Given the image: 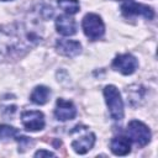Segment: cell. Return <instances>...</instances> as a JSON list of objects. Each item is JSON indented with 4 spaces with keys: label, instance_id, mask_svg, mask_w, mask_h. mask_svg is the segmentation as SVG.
Here are the masks:
<instances>
[{
    "label": "cell",
    "instance_id": "obj_1",
    "mask_svg": "<svg viewBox=\"0 0 158 158\" xmlns=\"http://www.w3.org/2000/svg\"><path fill=\"white\" fill-rule=\"evenodd\" d=\"M40 42L35 31H20L12 27H0V62L22 57L31 46Z\"/></svg>",
    "mask_w": 158,
    "mask_h": 158
},
{
    "label": "cell",
    "instance_id": "obj_2",
    "mask_svg": "<svg viewBox=\"0 0 158 158\" xmlns=\"http://www.w3.org/2000/svg\"><path fill=\"white\" fill-rule=\"evenodd\" d=\"M104 96L106 105L109 107V112L112 120L120 121L123 117V101L121 99V94L115 85H106L104 88Z\"/></svg>",
    "mask_w": 158,
    "mask_h": 158
},
{
    "label": "cell",
    "instance_id": "obj_3",
    "mask_svg": "<svg viewBox=\"0 0 158 158\" xmlns=\"http://www.w3.org/2000/svg\"><path fill=\"white\" fill-rule=\"evenodd\" d=\"M72 132L78 133V136L72 141V148L78 154H85L89 152L95 143V135L88 130V127L78 125Z\"/></svg>",
    "mask_w": 158,
    "mask_h": 158
},
{
    "label": "cell",
    "instance_id": "obj_4",
    "mask_svg": "<svg viewBox=\"0 0 158 158\" xmlns=\"http://www.w3.org/2000/svg\"><path fill=\"white\" fill-rule=\"evenodd\" d=\"M81 26L85 36L89 37L91 41L99 40L105 32V25L101 17L96 14H86L83 19Z\"/></svg>",
    "mask_w": 158,
    "mask_h": 158
},
{
    "label": "cell",
    "instance_id": "obj_5",
    "mask_svg": "<svg viewBox=\"0 0 158 158\" xmlns=\"http://www.w3.org/2000/svg\"><path fill=\"white\" fill-rule=\"evenodd\" d=\"M127 135L139 147L148 144L151 141V131H149L148 126H146L143 122L137 121V120H133L128 123Z\"/></svg>",
    "mask_w": 158,
    "mask_h": 158
},
{
    "label": "cell",
    "instance_id": "obj_6",
    "mask_svg": "<svg viewBox=\"0 0 158 158\" xmlns=\"http://www.w3.org/2000/svg\"><path fill=\"white\" fill-rule=\"evenodd\" d=\"M121 12L125 17H132V16H143L147 20H152L154 17V10L143 4H137L132 0H127L121 6Z\"/></svg>",
    "mask_w": 158,
    "mask_h": 158
},
{
    "label": "cell",
    "instance_id": "obj_7",
    "mask_svg": "<svg viewBox=\"0 0 158 158\" xmlns=\"http://www.w3.org/2000/svg\"><path fill=\"white\" fill-rule=\"evenodd\" d=\"M21 121L23 127L27 131L35 132V131H41L44 128V115L41 111L37 110H30V111H23L21 115Z\"/></svg>",
    "mask_w": 158,
    "mask_h": 158
},
{
    "label": "cell",
    "instance_id": "obj_8",
    "mask_svg": "<svg viewBox=\"0 0 158 158\" xmlns=\"http://www.w3.org/2000/svg\"><path fill=\"white\" fill-rule=\"evenodd\" d=\"M137 67H138V60L136 59V57H133L130 53L120 54L112 62V68L123 75H130L135 73Z\"/></svg>",
    "mask_w": 158,
    "mask_h": 158
},
{
    "label": "cell",
    "instance_id": "obj_9",
    "mask_svg": "<svg viewBox=\"0 0 158 158\" xmlns=\"http://www.w3.org/2000/svg\"><path fill=\"white\" fill-rule=\"evenodd\" d=\"M54 116L59 121H68L73 120L77 116V109L72 101L64 100V99H57L56 101V109H54Z\"/></svg>",
    "mask_w": 158,
    "mask_h": 158
},
{
    "label": "cell",
    "instance_id": "obj_10",
    "mask_svg": "<svg viewBox=\"0 0 158 158\" xmlns=\"http://www.w3.org/2000/svg\"><path fill=\"white\" fill-rule=\"evenodd\" d=\"M56 49L62 56L75 57L81 52V44L73 40H58L56 42Z\"/></svg>",
    "mask_w": 158,
    "mask_h": 158
},
{
    "label": "cell",
    "instance_id": "obj_11",
    "mask_svg": "<svg viewBox=\"0 0 158 158\" xmlns=\"http://www.w3.org/2000/svg\"><path fill=\"white\" fill-rule=\"evenodd\" d=\"M56 30L62 36H73L77 33V23L68 15H59L56 20Z\"/></svg>",
    "mask_w": 158,
    "mask_h": 158
},
{
    "label": "cell",
    "instance_id": "obj_12",
    "mask_svg": "<svg viewBox=\"0 0 158 158\" xmlns=\"http://www.w3.org/2000/svg\"><path fill=\"white\" fill-rule=\"evenodd\" d=\"M110 148H111V152L116 156H126L131 151V142L125 136H117L111 139Z\"/></svg>",
    "mask_w": 158,
    "mask_h": 158
},
{
    "label": "cell",
    "instance_id": "obj_13",
    "mask_svg": "<svg viewBox=\"0 0 158 158\" xmlns=\"http://www.w3.org/2000/svg\"><path fill=\"white\" fill-rule=\"evenodd\" d=\"M49 95H51V90L44 86V85H40V86H36L33 89V91L31 93V101L33 104H37V105H44L48 99H49Z\"/></svg>",
    "mask_w": 158,
    "mask_h": 158
},
{
    "label": "cell",
    "instance_id": "obj_14",
    "mask_svg": "<svg viewBox=\"0 0 158 158\" xmlns=\"http://www.w3.org/2000/svg\"><path fill=\"white\" fill-rule=\"evenodd\" d=\"M58 5L63 11H65L69 15L77 14L80 9L78 0H58Z\"/></svg>",
    "mask_w": 158,
    "mask_h": 158
},
{
    "label": "cell",
    "instance_id": "obj_15",
    "mask_svg": "<svg viewBox=\"0 0 158 158\" xmlns=\"http://www.w3.org/2000/svg\"><path fill=\"white\" fill-rule=\"evenodd\" d=\"M127 96L133 105L135 100L138 101L144 98V88H142L141 85H131L130 88H127Z\"/></svg>",
    "mask_w": 158,
    "mask_h": 158
},
{
    "label": "cell",
    "instance_id": "obj_16",
    "mask_svg": "<svg viewBox=\"0 0 158 158\" xmlns=\"http://www.w3.org/2000/svg\"><path fill=\"white\" fill-rule=\"evenodd\" d=\"M19 136V130L10 126V125H0V138L1 139H7V138H14Z\"/></svg>",
    "mask_w": 158,
    "mask_h": 158
},
{
    "label": "cell",
    "instance_id": "obj_17",
    "mask_svg": "<svg viewBox=\"0 0 158 158\" xmlns=\"http://www.w3.org/2000/svg\"><path fill=\"white\" fill-rule=\"evenodd\" d=\"M16 139H17V142H19V152H20V153H23V152L27 151L31 146H33V141H32L30 137H26V136H17Z\"/></svg>",
    "mask_w": 158,
    "mask_h": 158
},
{
    "label": "cell",
    "instance_id": "obj_18",
    "mask_svg": "<svg viewBox=\"0 0 158 158\" xmlns=\"http://www.w3.org/2000/svg\"><path fill=\"white\" fill-rule=\"evenodd\" d=\"M56 154L49 152V151H44V149H40L35 153V157H54Z\"/></svg>",
    "mask_w": 158,
    "mask_h": 158
},
{
    "label": "cell",
    "instance_id": "obj_19",
    "mask_svg": "<svg viewBox=\"0 0 158 158\" xmlns=\"http://www.w3.org/2000/svg\"><path fill=\"white\" fill-rule=\"evenodd\" d=\"M1 1H10V0H1Z\"/></svg>",
    "mask_w": 158,
    "mask_h": 158
}]
</instances>
